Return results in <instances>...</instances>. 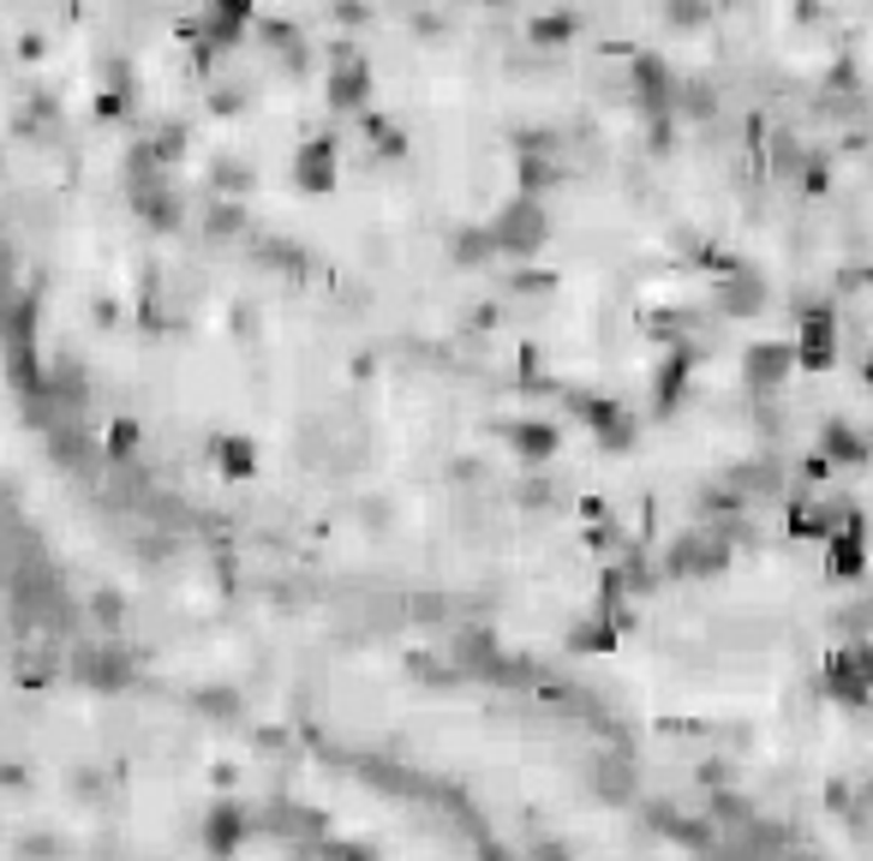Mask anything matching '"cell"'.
<instances>
[{"label": "cell", "instance_id": "ba28073f", "mask_svg": "<svg viewBox=\"0 0 873 861\" xmlns=\"http://www.w3.org/2000/svg\"><path fill=\"white\" fill-rule=\"evenodd\" d=\"M569 37H574V19H562V12H551V19L532 24V42H539V49H562Z\"/></svg>", "mask_w": 873, "mask_h": 861}, {"label": "cell", "instance_id": "7a4b0ae2", "mask_svg": "<svg viewBox=\"0 0 873 861\" xmlns=\"http://www.w3.org/2000/svg\"><path fill=\"white\" fill-rule=\"evenodd\" d=\"M372 102V66L360 61L353 49H335V72H330V108L360 114Z\"/></svg>", "mask_w": 873, "mask_h": 861}, {"label": "cell", "instance_id": "8992f818", "mask_svg": "<svg viewBox=\"0 0 873 861\" xmlns=\"http://www.w3.org/2000/svg\"><path fill=\"white\" fill-rule=\"evenodd\" d=\"M718 300L730 305V311H754V305L766 300V293H760V276H748V270H742V276H730V281L718 288Z\"/></svg>", "mask_w": 873, "mask_h": 861}, {"label": "cell", "instance_id": "277c9868", "mask_svg": "<svg viewBox=\"0 0 873 861\" xmlns=\"http://www.w3.org/2000/svg\"><path fill=\"white\" fill-rule=\"evenodd\" d=\"M293 174H300V186L305 191H335V138H312L300 151V162H293Z\"/></svg>", "mask_w": 873, "mask_h": 861}, {"label": "cell", "instance_id": "5b68a950", "mask_svg": "<svg viewBox=\"0 0 873 861\" xmlns=\"http://www.w3.org/2000/svg\"><path fill=\"white\" fill-rule=\"evenodd\" d=\"M718 108V96H713V84H700V79H676V114H688V121H706V114Z\"/></svg>", "mask_w": 873, "mask_h": 861}, {"label": "cell", "instance_id": "6da1fadb", "mask_svg": "<svg viewBox=\"0 0 873 861\" xmlns=\"http://www.w3.org/2000/svg\"><path fill=\"white\" fill-rule=\"evenodd\" d=\"M485 234H491V251H539L551 240V216H544L539 198H515V204H502Z\"/></svg>", "mask_w": 873, "mask_h": 861}, {"label": "cell", "instance_id": "52a82bcc", "mask_svg": "<svg viewBox=\"0 0 873 861\" xmlns=\"http://www.w3.org/2000/svg\"><path fill=\"white\" fill-rule=\"evenodd\" d=\"M664 19H671V31H706L713 7H706V0H671V7H664Z\"/></svg>", "mask_w": 873, "mask_h": 861}, {"label": "cell", "instance_id": "3957f363", "mask_svg": "<svg viewBox=\"0 0 873 861\" xmlns=\"http://www.w3.org/2000/svg\"><path fill=\"white\" fill-rule=\"evenodd\" d=\"M634 96H641L646 114H664L676 102V72L664 66L658 54H641V61H634Z\"/></svg>", "mask_w": 873, "mask_h": 861}, {"label": "cell", "instance_id": "9c48e42d", "mask_svg": "<svg viewBox=\"0 0 873 861\" xmlns=\"http://www.w3.org/2000/svg\"><path fill=\"white\" fill-rule=\"evenodd\" d=\"M724 7H742V0H724Z\"/></svg>", "mask_w": 873, "mask_h": 861}]
</instances>
